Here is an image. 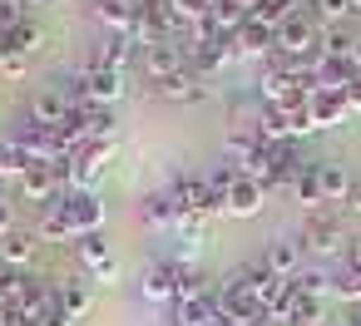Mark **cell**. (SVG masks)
I'll use <instances>...</instances> for the list:
<instances>
[{
    "instance_id": "obj_1",
    "label": "cell",
    "mask_w": 361,
    "mask_h": 326,
    "mask_svg": "<svg viewBox=\"0 0 361 326\" xmlns=\"http://www.w3.org/2000/svg\"><path fill=\"white\" fill-rule=\"evenodd\" d=\"M317 45H322V25H317V15L292 11V15L272 30V55H277V60H312Z\"/></svg>"
},
{
    "instance_id": "obj_2",
    "label": "cell",
    "mask_w": 361,
    "mask_h": 326,
    "mask_svg": "<svg viewBox=\"0 0 361 326\" xmlns=\"http://www.w3.org/2000/svg\"><path fill=\"white\" fill-rule=\"evenodd\" d=\"M257 104L262 109H277V114H287V109H297V104H307L302 94H297V84L287 80V70H282V60L272 55V60H262V75H257Z\"/></svg>"
},
{
    "instance_id": "obj_3",
    "label": "cell",
    "mask_w": 361,
    "mask_h": 326,
    "mask_svg": "<svg viewBox=\"0 0 361 326\" xmlns=\"http://www.w3.org/2000/svg\"><path fill=\"white\" fill-rule=\"evenodd\" d=\"M297 237H302V247H307L312 257H336V252H351V237H346L341 218H331V213H312V218H307V227H302Z\"/></svg>"
},
{
    "instance_id": "obj_4",
    "label": "cell",
    "mask_w": 361,
    "mask_h": 326,
    "mask_svg": "<svg viewBox=\"0 0 361 326\" xmlns=\"http://www.w3.org/2000/svg\"><path fill=\"white\" fill-rule=\"evenodd\" d=\"M75 262H80V272H85L90 282H114V277H119V257H114V247L104 242V232L75 237Z\"/></svg>"
},
{
    "instance_id": "obj_5",
    "label": "cell",
    "mask_w": 361,
    "mask_h": 326,
    "mask_svg": "<svg viewBox=\"0 0 361 326\" xmlns=\"http://www.w3.org/2000/svg\"><path fill=\"white\" fill-rule=\"evenodd\" d=\"M60 208L70 213V222H75V232H80V237H85V232H104L109 208H104V198H99V193H90V188H70V193L60 198Z\"/></svg>"
},
{
    "instance_id": "obj_6",
    "label": "cell",
    "mask_w": 361,
    "mask_h": 326,
    "mask_svg": "<svg viewBox=\"0 0 361 326\" xmlns=\"http://www.w3.org/2000/svg\"><path fill=\"white\" fill-rule=\"evenodd\" d=\"M124 94H129L124 70H94V65H85V104H94V109H114Z\"/></svg>"
},
{
    "instance_id": "obj_7",
    "label": "cell",
    "mask_w": 361,
    "mask_h": 326,
    "mask_svg": "<svg viewBox=\"0 0 361 326\" xmlns=\"http://www.w3.org/2000/svg\"><path fill=\"white\" fill-rule=\"evenodd\" d=\"M262 321V301L252 296V287H218V326H247Z\"/></svg>"
},
{
    "instance_id": "obj_8",
    "label": "cell",
    "mask_w": 361,
    "mask_h": 326,
    "mask_svg": "<svg viewBox=\"0 0 361 326\" xmlns=\"http://www.w3.org/2000/svg\"><path fill=\"white\" fill-rule=\"evenodd\" d=\"M154 94H159V99H173V104H203L213 89H208V80H203V75H193V70L183 65L178 75L154 80Z\"/></svg>"
},
{
    "instance_id": "obj_9",
    "label": "cell",
    "mask_w": 361,
    "mask_h": 326,
    "mask_svg": "<svg viewBox=\"0 0 361 326\" xmlns=\"http://www.w3.org/2000/svg\"><path fill=\"white\" fill-rule=\"evenodd\" d=\"M302 257H307V247H302V237H272L267 247H262V267L272 272V277H297L302 272Z\"/></svg>"
},
{
    "instance_id": "obj_10",
    "label": "cell",
    "mask_w": 361,
    "mask_h": 326,
    "mask_svg": "<svg viewBox=\"0 0 361 326\" xmlns=\"http://www.w3.org/2000/svg\"><path fill=\"white\" fill-rule=\"evenodd\" d=\"M139 296L154 301V306L173 301V296H178V267H173V262H149V267L139 272Z\"/></svg>"
},
{
    "instance_id": "obj_11",
    "label": "cell",
    "mask_w": 361,
    "mask_h": 326,
    "mask_svg": "<svg viewBox=\"0 0 361 326\" xmlns=\"http://www.w3.org/2000/svg\"><path fill=\"white\" fill-rule=\"evenodd\" d=\"M40 252V232L35 227H11L6 237H0V267H11V272H25Z\"/></svg>"
},
{
    "instance_id": "obj_12",
    "label": "cell",
    "mask_w": 361,
    "mask_h": 326,
    "mask_svg": "<svg viewBox=\"0 0 361 326\" xmlns=\"http://www.w3.org/2000/svg\"><path fill=\"white\" fill-rule=\"evenodd\" d=\"M307 114H312V124H317V134H322V129L346 124V119H351V104H346L341 89H317V94L307 99Z\"/></svg>"
},
{
    "instance_id": "obj_13",
    "label": "cell",
    "mask_w": 361,
    "mask_h": 326,
    "mask_svg": "<svg viewBox=\"0 0 361 326\" xmlns=\"http://www.w3.org/2000/svg\"><path fill=\"white\" fill-rule=\"evenodd\" d=\"M109 158H114V144H85V153L70 163L75 188H90V193H94V183H99V178H104V168H109Z\"/></svg>"
},
{
    "instance_id": "obj_14",
    "label": "cell",
    "mask_w": 361,
    "mask_h": 326,
    "mask_svg": "<svg viewBox=\"0 0 361 326\" xmlns=\"http://www.w3.org/2000/svg\"><path fill=\"white\" fill-rule=\"evenodd\" d=\"M233 50H238V60H272V25H262V20L238 25Z\"/></svg>"
},
{
    "instance_id": "obj_15",
    "label": "cell",
    "mask_w": 361,
    "mask_h": 326,
    "mask_svg": "<svg viewBox=\"0 0 361 326\" xmlns=\"http://www.w3.org/2000/svg\"><path fill=\"white\" fill-rule=\"evenodd\" d=\"M188 60H183V45H173V40H154V45H144V70H149V80H169V75H178Z\"/></svg>"
},
{
    "instance_id": "obj_16",
    "label": "cell",
    "mask_w": 361,
    "mask_h": 326,
    "mask_svg": "<svg viewBox=\"0 0 361 326\" xmlns=\"http://www.w3.org/2000/svg\"><path fill=\"white\" fill-rule=\"evenodd\" d=\"M262 203H267V188H262L257 178H238L233 193H228V203H223V213H228V218H257Z\"/></svg>"
},
{
    "instance_id": "obj_17",
    "label": "cell",
    "mask_w": 361,
    "mask_h": 326,
    "mask_svg": "<svg viewBox=\"0 0 361 326\" xmlns=\"http://www.w3.org/2000/svg\"><path fill=\"white\" fill-rule=\"evenodd\" d=\"M252 20V6L247 0H213V11H208V30L213 35H238V25H247Z\"/></svg>"
},
{
    "instance_id": "obj_18",
    "label": "cell",
    "mask_w": 361,
    "mask_h": 326,
    "mask_svg": "<svg viewBox=\"0 0 361 326\" xmlns=\"http://www.w3.org/2000/svg\"><path fill=\"white\" fill-rule=\"evenodd\" d=\"M90 15L104 25V35H129L134 30V0H94Z\"/></svg>"
},
{
    "instance_id": "obj_19",
    "label": "cell",
    "mask_w": 361,
    "mask_h": 326,
    "mask_svg": "<svg viewBox=\"0 0 361 326\" xmlns=\"http://www.w3.org/2000/svg\"><path fill=\"white\" fill-rule=\"evenodd\" d=\"M351 173H346V163H317V193H322V203H346V193H351Z\"/></svg>"
},
{
    "instance_id": "obj_20",
    "label": "cell",
    "mask_w": 361,
    "mask_h": 326,
    "mask_svg": "<svg viewBox=\"0 0 361 326\" xmlns=\"http://www.w3.org/2000/svg\"><path fill=\"white\" fill-rule=\"evenodd\" d=\"M55 296H60V306H65L75 321H80V316L90 311V301H94V296H90V277H85V272L60 277V282H55Z\"/></svg>"
},
{
    "instance_id": "obj_21",
    "label": "cell",
    "mask_w": 361,
    "mask_h": 326,
    "mask_svg": "<svg viewBox=\"0 0 361 326\" xmlns=\"http://www.w3.org/2000/svg\"><path fill=\"white\" fill-rule=\"evenodd\" d=\"M40 45H45V30H40V20H35V15L16 20L6 35H0V50H16V55H35Z\"/></svg>"
},
{
    "instance_id": "obj_22",
    "label": "cell",
    "mask_w": 361,
    "mask_h": 326,
    "mask_svg": "<svg viewBox=\"0 0 361 326\" xmlns=\"http://www.w3.org/2000/svg\"><path fill=\"white\" fill-rule=\"evenodd\" d=\"M70 114H75V104H70L60 89H45V94H35V104H30V119L45 124V129H60Z\"/></svg>"
},
{
    "instance_id": "obj_23",
    "label": "cell",
    "mask_w": 361,
    "mask_h": 326,
    "mask_svg": "<svg viewBox=\"0 0 361 326\" xmlns=\"http://www.w3.org/2000/svg\"><path fill=\"white\" fill-rule=\"evenodd\" d=\"M173 218H178V203H173L164 188H154V193L139 198V222H144V227H173Z\"/></svg>"
},
{
    "instance_id": "obj_24",
    "label": "cell",
    "mask_w": 361,
    "mask_h": 326,
    "mask_svg": "<svg viewBox=\"0 0 361 326\" xmlns=\"http://www.w3.org/2000/svg\"><path fill=\"white\" fill-rule=\"evenodd\" d=\"M35 232H40V242H70V247H75V237H80L75 222H70V213H65L60 203L40 208V227H35Z\"/></svg>"
},
{
    "instance_id": "obj_25",
    "label": "cell",
    "mask_w": 361,
    "mask_h": 326,
    "mask_svg": "<svg viewBox=\"0 0 361 326\" xmlns=\"http://www.w3.org/2000/svg\"><path fill=\"white\" fill-rule=\"evenodd\" d=\"M129 60H134V40H129V35H104L90 65H94V70H124Z\"/></svg>"
},
{
    "instance_id": "obj_26",
    "label": "cell",
    "mask_w": 361,
    "mask_h": 326,
    "mask_svg": "<svg viewBox=\"0 0 361 326\" xmlns=\"http://www.w3.org/2000/svg\"><path fill=\"white\" fill-rule=\"evenodd\" d=\"M292 198H297V208H302L307 218L326 208V203H322V193H317V163H302V173L292 178Z\"/></svg>"
},
{
    "instance_id": "obj_27",
    "label": "cell",
    "mask_w": 361,
    "mask_h": 326,
    "mask_svg": "<svg viewBox=\"0 0 361 326\" xmlns=\"http://www.w3.org/2000/svg\"><path fill=\"white\" fill-rule=\"evenodd\" d=\"M287 326H326V316H322V296H312V291H292V301H287Z\"/></svg>"
},
{
    "instance_id": "obj_28",
    "label": "cell",
    "mask_w": 361,
    "mask_h": 326,
    "mask_svg": "<svg viewBox=\"0 0 361 326\" xmlns=\"http://www.w3.org/2000/svg\"><path fill=\"white\" fill-rule=\"evenodd\" d=\"M85 139L90 144H114L119 139V119H114V109H85Z\"/></svg>"
},
{
    "instance_id": "obj_29",
    "label": "cell",
    "mask_w": 361,
    "mask_h": 326,
    "mask_svg": "<svg viewBox=\"0 0 361 326\" xmlns=\"http://www.w3.org/2000/svg\"><path fill=\"white\" fill-rule=\"evenodd\" d=\"M356 80L351 60H317V89H346Z\"/></svg>"
},
{
    "instance_id": "obj_30",
    "label": "cell",
    "mask_w": 361,
    "mask_h": 326,
    "mask_svg": "<svg viewBox=\"0 0 361 326\" xmlns=\"http://www.w3.org/2000/svg\"><path fill=\"white\" fill-rule=\"evenodd\" d=\"M317 50H322V60H351V50H356V35H351V30H341V25H326Z\"/></svg>"
},
{
    "instance_id": "obj_31",
    "label": "cell",
    "mask_w": 361,
    "mask_h": 326,
    "mask_svg": "<svg viewBox=\"0 0 361 326\" xmlns=\"http://www.w3.org/2000/svg\"><path fill=\"white\" fill-rule=\"evenodd\" d=\"M164 6H169V15L178 20V30H188V25H203V20H208L213 0H164Z\"/></svg>"
},
{
    "instance_id": "obj_32",
    "label": "cell",
    "mask_w": 361,
    "mask_h": 326,
    "mask_svg": "<svg viewBox=\"0 0 361 326\" xmlns=\"http://www.w3.org/2000/svg\"><path fill=\"white\" fill-rule=\"evenodd\" d=\"M331 291L346 301V306H361V267H341V272H331Z\"/></svg>"
},
{
    "instance_id": "obj_33",
    "label": "cell",
    "mask_w": 361,
    "mask_h": 326,
    "mask_svg": "<svg viewBox=\"0 0 361 326\" xmlns=\"http://www.w3.org/2000/svg\"><path fill=\"white\" fill-rule=\"evenodd\" d=\"M198 296H208V277L198 267H178V296L173 301H198Z\"/></svg>"
},
{
    "instance_id": "obj_34",
    "label": "cell",
    "mask_w": 361,
    "mask_h": 326,
    "mask_svg": "<svg viewBox=\"0 0 361 326\" xmlns=\"http://www.w3.org/2000/svg\"><path fill=\"white\" fill-rule=\"evenodd\" d=\"M292 282H297V291H312V296H326L331 291V272L326 267H302Z\"/></svg>"
},
{
    "instance_id": "obj_35",
    "label": "cell",
    "mask_w": 361,
    "mask_h": 326,
    "mask_svg": "<svg viewBox=\"0 0 361 326\" xmlns=\"http://www.w3.org/2000/svg\"><path fill=\"white\" fill-rule=\"evenodd\" d=\"M287 15H292V0H257V6H252V20H262V25H272V30H277Z\"/></svg>"
},
{
    "instance_id": "obj_36",
    "label": "cell",
    "mask_w": 361,
    "mask_h": 326,
    "mask_svg": "<svg viewBox=\"0 0 361 326\" xmlns=\"http://www.w3.org/2000/svg\"><path fill=\"white\" fill-rule=\"evenodd\" d=\"M25 168H30V153H20V149L6 139V144H0V178H20Z\"/></svg>"
},
{
    "instance_id": "obj_37",
    "label": "cell",
    "mask_w": 361,
    "mask_h": 326,
    "mask_svg": "<svg viewBox=\"0 0 361 326\" xmlns=\"http://www.w3.org/2000/svg\"><path fill=\"white\" fill-rule=\"evenodd\" d=\"M282 124H287V139L297 144V139H307V134H317V124H312V114H307V104H297V109H287L282 114Z\"/></svg>"
},
{
    "instance_id": "obj_38",
    "label": "cell",
    "mask_w": 361,
    "mask_h": 326,
    "mask_svg": "<svg viewBox=\"0 0 361 326\" xmlns=\"http://www.w3.org/2000/svg\"><path fill=\"white\" fill-rule=\"evenodd\" d=\"M35 326H75V316H70V311L60 306V296L50 291V296H45V306L35 311Z\"/></svg>"
},
{
    "instance_id": "obj_39",
    "label": "cell",
    "mask_w": 361,
    "mask_h": 326,
    "mask_svg": "<svg viewBox=\"0 0 361 326\" xmlns=\"http://www.w3.org/2000/svg\"><path fill=\"white\" fill-rule=\"evenodd\" d=\"M356 11H351V0H317V20H326V25H341V20H351Z\"/></svg>"
},
{
    "instance_id": "obj_40",
    "label": "cell",
    "mask_w": 361,
    "mask_h": 326,
    "mask_svg": "<svg viewBox=\"0 0 361 326\" xmlns=\"http://www.w3.org/2000/svg\"><path fill=\"white\" fill-rule=\"evenodd\" d=\"M30 70V55H16V50H0V75H11V80H25Z\"/></svg>"
},
{
    "instance_id": "obj_41",
    "label": "cell",
    "mask_w": 361,
    "mask_h": 326,
    "mask_svg": "<svg viewBox=\"0 0 361 326\" xmlns=\"http://www.w3.org/2000/svg\"><path fill=\"white\" fill-rule=\"evenodd\" d=\"M341 94H346V104H351V114H361V75H356V80H351V84L341 89Z\"/></svg>"
},
{
    "instance_id": "obj_42",
    "label": "cell",
    "mask_w": 361,
    "mask_h": 326,
    "mask_svg": "<svg viewBox=\"0 0 361 326\" xmlns=\"http://www.w3.org/2000/svg\"><path fill=\"white\" fill-rule=\"evenodd\" d=\"M11 227H16V213H11V203H6V198H0V237H6Z\"/></svg>"
},
{
    "instance_id": "obj_43",
    "label": "cell",
    "mask_w": 361,
    "mask_h": 326,
    "mask_svg": "<svg viewBox=\"0 0 361 326\" xmlns=\"http://www.w3.org/2000/svg\"><path fill=\"white\" fill-rule=\"evenodd\" d=\"M346 208H351V213H361V178L351 183V193H346Z\"/></svg>"
},
{
    "instance_id": "obj_44",
    "label": "cell",
    "mask_w": 361,
    "mask_h": 326,
    "mask_svg": "<svg viewBox=\"0 0 361 326\" xmlns=\"http://www.w3.org/2000/svg\"><path fill=\"white\" fill-rule=\"evenodd\" d=\"M346 262H351V267H361V237H351V252H346Z\"/></svg>"
},
{
    "instance_id": "obj_45",
    "label": "cell",
    "mask_w": 361,
    "mask_h": 326,
    "mask_svg": "<svg viewBox=\"0 0 361 326\" xmlns=\"http://www.w3.org/2000/svg\"><path fill=\"white\" fill-rule=\"evenodd\" d=\"M351 65H356V75H361V40H356V50H351Z\"/></svg>"
},
{
    "instance_id": "obj_46",
    "label": "cell",
    "mask_w": 361,
    "mask_h": 326,
    "mask_svg": "<svg viewBox=\"0 0 361 326\" xmlns=\"http://www.w3.org/2000/svg\"><path fill=\"white\" fill-rule=\"evenodd\" d=\"M247 326H272V321H267V316H262V321H247Z\"/></svg>"
},
{
    "instance_id": "obj_47",
    "label": "cell",
    "mask_w": 361,
    "mask_h": 326,
    "mask_svg": "<svg viewBox=\"0 0 361 326\" xmlns=\"http://www.w3.org/2000/svg\"><path fill=\"white\" fill-rule=\"evenodd\" d=\"M351 11H356V15H361V0H351Z\"/></svg>"
},
{
    "instance_id": "obj_48",
    "label": "cell",
    "mask_w": 361,
    "mask_h": 326,
    "mask_svg": "<svg viewBox=\"0 0 361 326\" xmlns=\"http://www.w3.org/2000/svg\"><path fill=\"white\" fill-rule=\"evenodd\" d=\"M247 6H257V0H247Z\"/></svg>"
},
{
    "instance_id": "obj_49",
    "label": "cell",
    "mask_w": 361,
    "mask_h": 326,
    "mask_svg": "<svg viewBox=\"0 0 361 326\" xmlns=\"http://www.w3.org/2000/svg\"><path fill=\"white\" fill-rule=\"evenodd\" d=\"M292 6H297V0H292Z\"/></svg>"
}]
</instances>
